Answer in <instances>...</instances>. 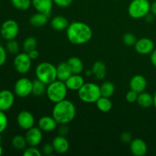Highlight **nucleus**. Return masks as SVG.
I'll list each match as a JSON object with an SVG mask.
<instances>
[{"label":"nucleus","mask_w":156,"mask_h":156,"mask_svg":"<svg viewBox=\"0 0 156 156\" xmlns=\"http://www.w3.org/2000/svg\"><path fill=\"white\" fill-rule=\"evenodd\" d=\"M54 152V149L52 143H45L43 146L42 148V152L45 155H50L53 153Z\"/></svg>","instance_id":"37"},{"label":"nucleus","mask_w":156,"mask_h":156,"mask_svg":"<svg viewBox=\"0 0 156 156\" xmlns=\"http://www.w3.org/2000/svg\"><path fill=\"white\" fill-rule=\"evenodd\" d=\"M0 6H1V5H0Z\"/></svg>","instance_id":"50"},{"label":"nucleus","mask_w":156,"mask_h":156,"mask_svg":"<svg viewBox=\"0 0 156 156\" xmlns=\"http://www.w3.org/2000/svg\"><path fill=\"white\" fill-rule=\"evenodd\" d=\"M78 95L79 99L85 103H95L101 96L100 86L93 82L85 83L78 91Z\"/></svg>","instance_id":"5"},{"label":"nucleus","mask_w":156,"mask_h":156,"mask_svg":"<svg viewBox=\"0 0 156 156\" xmlns=\"http://www.w3.org/2000/svg\"><path fill=\"white\" fill-rule=\"evenodd\" d=\"M12 5L20 11H26L32 5L31 0H11Z\"/></svg>","instance_id":"30"},{"label":"nucleus","mask_w":156,"mask_h":156,"mask_svg":"<svg viewBox=\"0 0 156 156\" xmlns=\"http://www.w3.org/2000/svg\"><path fill=\"white\" fill-rule=\"evenodd\" d=\"M73 0H53V3L61 8H67L73 3Z\"/></svg>","instance_id":"39"},{"label":"nucleus","mask_w":156,"mask_h":156,"mask_svg":"<svg viewBox=\"0 0 156 156\" xmlns=\"http://www.w3.org/2000/svg\"><path fill=\"white\" fill-rule=\"evenodd\" d=\"M137 39L136 37L132 33H126L123 35V42L125 45L128 46V47H132V46L135 45L136 43Z\"/></svg>","instance_id":"33"},{"label":"nucleus","mask_w":156,"mask_h":156,"mask_svg":"<svg viewBox=\"0 0 156 156\" xmlns=\"http://www.w3.org/2000/svg\"><path fill=\"white\" fill-rule=\"evenodd\" d=\"M91 27L82 21H73L66 29V36L70 43L75 45H82L89 42L92 38Z\"/></svg>","instance_id":"1"},{"label":"nucleus","mask_w":156,"mask_h":156,"mask_svg":"<svg viewBox=\"0 0 156 156\" xmlns=\"http://www.w3.org/2000/svg\"><path fill=\"white\" fill-rule=\"evenodd\" d=\"M98 109L104 113L108 112L112 108V102L110 100V98L101 96L98 100L95 102Z\"/></svg>","instance_id":"26"},{"label":"nucleus","mask_w":156,"mask_h":156,"mask_svg":"<svg viewBox=\"0 0 156 156\" xmlns=\"http://www.w3.org/2000/svg\"><path fill=\"white\" fill-rule=\"evenodd\" d=\"M32 5L37 12H41L48 15H51L53 6V0H31Z\"/></svg>","instance_id":"16"},{"label":"nucleus","mask_w":156,"mask_h":156,"mask_svg":"<svg viewBox=\"0 0 156 156\" xmlns=\"http://www.w3.org/2000/svg\"><path fill=\"white\" fill-rule=\"evenodd\" d=\"M67 63H68L73 74H81L83 72V62L79 57H76V56L70 57L67 61Z\"/></svg>","instance_id":"25"},{"label":"nucleus","mask_w":156,"mask_h":156,"mask_svg":"<svg viewBox=\"0 0 156 156\" xmlns=\"http://www.w3.org/2000/svg\"><path fill=\"white\" fill-rule=\"evenodd\" d=\"M50 17L44 13L37 12L34 14L30 18V24L34 27H41L47 23L48 18Z\"/></svg>","instance_id":"23"},{"label":"nucleus","mask_w":156,"mask_h":156,"mask_svg":"<svg viewBox=\"0 0 156 156\" xmlns=\"http://www.w3.org/2000/svg\"><path fill=\"white\" fill-rule=\"evenodd\" d=\"M134 47L139 54L148 55L151 54V53L155 50V44L150 38L143 37L137 40Z\"/></svg>","instance_id":"10"},{"label":"nucleus","mask_w":156,"mask_h":156,"mask_svg":"<svg viewBox=\"0 0 156 156\" xmlns=\"http://www.w3.org/2000/svg\"><path fill=\"white\" fill-rule=\"evenodd\" d=\"M37 42L36 38L33 37H29L26 38L24 40V43H23V50L25 53H29L31 50H35L37 47Z\"/></svg>","instance_id":"31"},{"label":"nucleus","mask_w":156,"mask_h":156,"mask_svg":"<svg viewBox=\"0 0 156 156\" xmlns=\"http://www.w3.org/2000/svg\"><path fill=\"white\" fill-rule=\"evenodd\" d=\"M58 123L56 120L50 116H44L41 117L38 120V127L43 132H52L57 127Z\"/></svg>","instance_id":"18"},{"label":"nucleus","mask_w":156,"mask_h":156,"mask_svg":"<svg viewBox=\"0 0 156 156\" xmlns=\"http://www.w3.org/2000/svg\"><path fill=\"white\" fill-rule=\"evenodd\" d=\"M3 153V149H2V146H1V144H0V156L2 155Z\"/></svg>","instance_id":"48"},{"label":"nucleus","mask_w":156,"mask_h":156,"mask_svg":"<svg viewBox=\"0 0 156 156\" xmlns=\"http://www.w3.org/2000/svg\"><path fill=\"white\" fill-rule=\"evenodd\" d=\"M153 105H154V107H155V108L156 109V91L153 94Z\"/></svg>","instance_id":"46"},{"label":"nucleus","mask_w":156,"mask_h":156,"mask_svg":"<svg viewBox=\"0 0 156 156\" xmlns=\"http://www.w3.org/2000/svg\"><path fill=\"white\" fill-rule=\"evenodd\" d=\"M138 94H139L138 93L130 89V91H129L127 93H126V100L129 103H134V102H136L137 98H138Z\"/></svg>","instance_id":"36"},{"label":"nucleus","mask_w":156,"mask_h":156,"mask_svg":"<svg viewBox=\"0 0 156 156\" xmlns=\"http://www.w3.org/2000/svg\"><path fill=\"white\" fill-rule=\"evenodd\" d=\"M52 144L54 149V152L58 154H64L69 149V143L66 136H56L53 140Z\"/></svg>","instance_id":"17"},{"label":"nucleus","mask_w":156,"mask_h":156,"mask_svg":"<svg viewBox=\"0 0 156 156\" xmlns=\"http://www.w3.org/2000/svg\"><path fill=\"white\" fill-rule=\"evenodd\" d=\"M43 131L39 127H33L27 129L25 138L30 146H37L41 144L43 139Z\"/></svg>","instance_id":"12"},{"label":"nucleus","mask_w":156,"mask_h":156,"mask_svg":"<svg viewBox=\"0 0 156 156\" xmlns=\"http://www.w3.org/2000/svg\"><path fill=\"white\" fill-rule=\"evenodd\" d=\"M120 140L124 143H130L133 140L132 136L129 133L124 132L120 135Z\"/></svg>","instance_id":"40"},{"label":"nucleus","mask_w":156,"mask_h":156,"mask_svg":"<svg viewBox=\"0 0 156 156\" xmlns=\"http://www.w3.org/2000/svg\"><path fill=\"white\" fill-rule=\"evenodd\" d=\"M27 54H28V56H30V58L32 60H35V59H37L39 57V52H38L36 49L31 50V51H30L29 53H27Z\"/></svg>","instance_id":"42"},{"label":"nucleus","mask_w":156,"mask_h":156,"mask_svg":"<svg viewBox=\"0 0 156 156\" xmlns=\"http://www.w3.org/2000/svg\"><path fill=\"white\" fill-rule=\"evenodd\" d=\"M76 108L74 104L69 100L64 99L54 105L52 116L58 124H68L74 120Z\"/></svg>","instance_id":"2"},{"label":"nucleus","mask_w":156,"mask_h":156,"mask_svg":"<svg viewBox=\"0 0 156 156\" xmlns=\"http://www.w3.org/2000/svg\"><path fill=\"white\" fill-rule=\"evenodd\" d=\"M42 152L37 148V146H30L24 150V156H41Z\"/></svg>","instance_id":"35"},{"label":"nucleus","mask_w":156,"mask_h":156,"mask_svg":"<svg viewBox=\"0 0 156 156\" xmlns=\"http://www.w3.org/2000/svg\"><path fill=\"white\" fill-rule=\"evenodd\" d=\"M69 21L66 18L62 15H56L50 21V25L52 28L55 30L62 31V30H66L69 26Z\"/></svg>","instance_id":"21"},{"label":"nucleus","mask_w":156,"mask_h":156,"mask_svg":"<svg viewBox=\"0 0 156 156\" xmlns=\"http://www.w3.org/2000/svg\"><path fill=\"white\" fill-rule=\"evenodd\" d=\"M67 88L71 91H79L85 82V79L80 74H73L65 82Z\"/></svg>","instance_id":"19"},{"label":"nucleus","mask_w":156,"mask_h":156,"mask_svg":"<svg viewBox=\"0 0 156 156\" xmlns=\"http://www.w3.org/2000/svg\"><path fill=\"white\" fill-rule=\"evenodd\" d=\"M35 75L37 79L46 85H49L57 79L56 67L48 62H43L38 64L35 69Z\"/></svg>","instance_id":"4"},{"label":"nucleus","mask_w":156,"mask_h":156,"mask_svg":"<svg viewBox=\"0 0 156 156\" xmlns=\"http://www.w3.org/2000/svg\"><path fill=\"white\" fill-rule=\"evenodd\" d=\"M19 33V26L15 20L5 21L0 27V34L5 41H11L16 38Z\"/></svg>","instance_id":"7"},{"label":"nucleus","mask_w":156,"mask_h":156,"mask_svg":"<svg viewBox=\"0 0 156 156\" xmlns=\"http://www.w3.org/2000/svg\"><path fill=\"white\" fill-rule=\"evenodd\" d=\"M73 75L67 62H62L56 66V76L58 80L66 82Z\"/></svg>","instance_id":"20"},{"label":"nucleus","mask_w":156,"mask_h":156,"mask_svg":"<svg viewBox=\"0 0 156 156\" xmlns=\"http://www.w3.org/2000/svg\"><path fill=\"white\" fill-rule=\"evenodd\" d=\"M68 90L65 82L56 79L47 85L46 94L50 101L56 104L66 99Z\"/></svg>","instance_id":"3"},{"label":"nucleus","mask_w":156,"mask_h":156,"mask_svg":"<svg viewBox=\"0 0 156 156\" xmlns=\"http://www.w3.org/2000/svg\"><path fill=\"white\" fill-rule=\"evenodd\" d=\"M136 102L142 108H149L153 105V95L149 92L143 91L138 94Z\"/></svg>","instance_id":"24"},{"label":"nucleus","mask_w":156,"mask_h":156,"mask_svg":"<svg viewBox=\"0 0 156 156\" xmlns=\"http://www.w3.org/2000/svg\"><path fill=\"white\" fill-rule=\"evenodd\" d=\"M5 49L6 50H7L8 53H10V54L12 55L18 54L20 49L19 44H18L15 39L11 40V41H8L7 44H6Z\"/></svg>","instance_id":"32"},{"label":"nucleus","mask_w":156,"mask_h":156,"mask_svg":"<svg viewBox=\"0 0 156 156\" xmlns=\"http://www.w3.org/2000/svg\"><path fill=\"white\" fill-rule=\"evenodd\" d=\"M9 124V120L4 111H0V134L4 132Z\"/></svg>","instance_id":"34"},{"label":"nucleus","mask_w":156,"mask_h":156,"mask_svg":"<svg viewBox=\"0 0 156 156\" xmlns=\"http://www.w3.org/2000/svg\"><path fill=\"white\" fill-rule=\"evenodd\" d=\"M15 103V95L9 90L0 91V111H7L12 108Z\"/></svg>","instance_id":"13"},{"label":"nucleus","mask_w":156,"mask_h":156,"mask_svg":"<svg viewBox=\"0 0 156 156\" xmlns=\"http://www.w3.org/2000/svg\"><path fill=\"white\" fill-rule=\"evenodd\" d=\"M27 143L25 136L21 135H16L12 138V145L17 150H23L25 149Z\"/></svg>","instance_id":"29"},{"label":"nucleus","mask_w":156,"mask_h":156,"mask_svg":"<svg viewBox=\"0 0 156 156\" xmlns=\"http://www.w3.org/2000/svg\"><path fill=\"white\" fill-rule=\"evenodd\" d=\"M17 123L20 128L27 130L34 126L35 119L33 114L27 111H22L17 116Z\"/></svg>","instance_id":"11"},{"label":"nucleus","mask_w":156,"mask_h":156,"mask_svg":"<svg viewBox=\"0 0 156 156\" xmlns=\"http://www.w3.org/2000/svg\"><path fill=\"white\" fill-rule=\"evenodd\" d=\"M147 87V80L142 75H136L129 82V88L138 94L143 92Z\"/></svg>","instance_id":"15"},{"label":"nucleus","mask_w":156,"mask_h":156,"mask_svg":"<svg viewBox=\"0 0 156 156\" xmlns=\"http://www.w3.org/2000/svg\"><path fill=\"white\" fill-rule=\"evenodd\" d=\"M7 50L5 48L0 45V66L4 65L7 59Z\"/></svg>","instance_id":"38"},{"label":"nucleus","mask_w":156,"mask_h":156,"mask_svg":"<svg viewBox=\"0 0 156 156\" xmlns=\"http://www.w3.org/2000/svg\"><path fill=\"white\" fill-rule=\"evenodd\" d=\"M47 86L45 83L37 79L33 81V87H32V94L35 97H41L47 91Z\"/></svg>","instance_id":"27"},{"label":"nucleus","mask_w":156,"mask_h":156,"mask_svg":"<svg viewBox=\"0 0 156 156\" xmlns=\"http://www.w3.org/2000/svg\"><path fill=\"white\" fill-rule=\"evenodd\" d=\"M1 141H2V138H1V136H0V143H1Z\"/></svg>","instance_id":"49"},{"label":"nucleus","mask_w":156,"mask_h":156,"mask_svg":"<svg viewBox=\"0 0 156 156\" xmlns=\"http://www.w3.org/2000/svg\"><path fill=\"white\" fill-rule=\"evenodd\" d=\"M150 60L151 62H152V65L156 68V49L154 50L151 53V56H150Z\"/></svg>","instance_id":"43"},{"label":"nucleus","mask_w":156,"mask_h":156,"mask_svg":"<svg viewBox=\"0 0 156 156\" xmlns=\"http://www.w3.org/2000/svg\"><path fill=\"white\" fill-rule=\"evenodd\" d=\"M131 153L135 156H143L147 153V144L144 140L140 138L134 139L131 141L130 146Z\"/></svg>","instance_id":"14"},{"label":"nucleus","mask_w":156,"mask_h":156,"mask_svg":"<svg viewBox=\"0 0 156 156\" xmlns=\"http://www.w3.org/2000/svg\"><path fill=\"white\" fill-rule=\"evenodd\" d=\"M85 75H86L87 76H90L92 75V71L91 70H87V71H85Z\"/></svg>","instance_id":"47"},{"label":"nucleus","mask_w":156,"mask_h":156,"mask_svg":"<svg viewBox=\"0 0 156 156\" xmlns=\"http://www.w3.org/2000/svg\"><path fill=\"white\" fill-rule=\"evenodd\" d=\"M150 8L149 0H132L128 7V14L134 19L144 18L150 12Z\"/></svg>","instance_id":"6"},{"label":"nucleus","mask_w":156,"mask_h":156,"mask_svg":"<svg viewBox=\"0 0 156 156\" xmlns=\"http://www.w3.org/2000/svg\"><path fill=\"white\" fill-rule=\"evenodd\" d=\"M101 96L107 98H111L114 95L115 92V86L111 82H105L100 86Z\"/></svg>","instance_id":"28"},{"label":"nucleus","mask_w":156,"mask_h":156,"mask_svg":"<svg viewBox=\"0 0 156 156\" xmlns=\"http://www.w3.org/2000/svg\"><path fill=\"white\" fill-rule=\"evenodd\" d=\"M69 129L67 124H60V126L58 129V135L66 136L69 133Z\"/></svg>","instance_id":"41"},{"label":"nucleus","mask_w":156,"mask_h":156,"mask_svg":"<svg viewBox=\"0 0 156 156\" xmlns=\"http://www.w3.org/2000/svg\"><path fill=\"white\" fill-rule=\"evenodd\" d=\"M150 12L152 14V15H155L156 16V0L151 4Z\"/></svg>","instance_id":"44"},{"label":"nucleus","mask_w":156,"mask_h":156,"mask_svg":"<svg viewBox=\"0 0 156 156\" xmlns=\"http://www.w3.org/2000/svg\"><path fill=\"white\" fill-rule=\"evenodd\" d=\"M153 16H154V15L149 13L147 15H146V17H145L144 18L148 23H152V21H153V20H154V17Z\"/></svg>","instance_id":"45"},{"label":"nucleus","mask_w":156,"mask_h":156,"mask_svg":"<svg viewBox=\"0 0 156 156\" xmlns=\"http://www.w3.org/2000/svg\"><path fill=\"white\" fill-rule=\"evenodd\" d=\"M33 82L27 78H21L15 84L14 91L18 97L24 98L32 94Z\"/></svg>","instance_id":"9"},{"label":"nucleus","mask_w":156,"mask_h":156,"mask_svg":"<svg viewBox=\"0 0 156 156\" xmlns=\"http://www.w3.org/2000/svg\"><path fill=\"white\" fill-rule=\"evenodd\" d=\"M92 75L94 76L98 80H102L105 78L107 73V67L106 65L101 61H97L93 65L92 69Z\"/></svg>","instance_id":"22"},{"label":"nucleus","mask_w":156,"mask_h":156,"mask_svg":"<svg viewBox=\"0 0 156 156\" xmlns=\"http://www.w3.org/2000/svg\"><path fill=\"white\" fill-rule=\"evenodd\" d=\"M32 59L27 53H18L14 59V67L20 74H26L31 68Z\"/></svg>","instance_id":"8"}]
</instances>
